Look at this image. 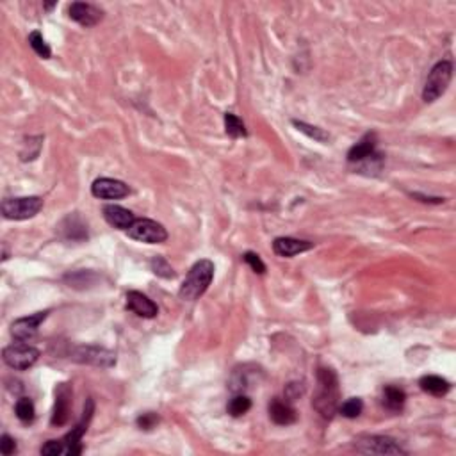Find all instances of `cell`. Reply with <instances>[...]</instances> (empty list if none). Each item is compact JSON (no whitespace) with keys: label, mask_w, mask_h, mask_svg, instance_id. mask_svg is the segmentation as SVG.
Listing matches in <instances>:
<instances>
[{"label":"cell","mask_w":456,"mask_h":456,"mask_svg":"<svg viewBox=\"0 0 456 456\" xmlns=\"http://www.w3.org/2000/svg\"><path fill=\"white\" fill-rule=\"evenodd\" d=\"M339 378L330 367L317 369V390L312 400V406L324 417L332 419L339 410Z\"/></svg>","instance_id":"6da1fadb"},{"label":"cell","mask_w":456,"mask_h":456,"mask_svg":"<svg viewBox=\"0 0 456 456\" xmlns=\"http://www.w3.org/2000/svg\"><path fill=\"white\" fill-rule=\"evenodd\" d=\"M214 278V264L211 260L204 259L198 260L197 264L189 269L188 276H185L184 284L181 285L178 296L184 301H195L200 296H204L208 285L213 284Z\"/></svg>","instance_id":"7a4b0ae2"},{"label":"cell","mask_w":456,"mask_h":456,"mask_svg":"<svg viewBox=\"0 0 456 456\" xmlns=\"http://www.w3.org/2000/svg\"><path fill=\"white\" fill-rule=\"evenodd\" d=\"M453 79V63L451 61H439L432 68V72L428 73L425 82V88H423V100L426 104H432V102L439 100L442 95L448 89L449 82Z\"/></svg>","instance_id":"3957f363"},{"label":"cell","mask_w":456,"mask_h":456,"mask_svg":"<svg viewBox=\"0 0 456 456\" xmlns=\"http://www.w3.org/2000/svg\"><path fill=\"white\" fill-rule=\"evenodd\" d=\"M41 208H43V198L40 197L8 198L2 202V216L6 220L24 221L38 216Z\"/></svg>","instance_id":"277c9868"},{"label":"cell","mask_w":456,"mask_h":456,"mask_svg":"<svg viewBox=\"0 0 456 456\" xmlns=\"http://www.w3.org/2000/svg\"><path fill=\"white\" fill-rule=\"evenodd\" d=\"M353 448L362 455H406L394 439L383 435H360L353 441Z\"/></svg>","instance_id":"5b68a950"},{"label":"cell","mask_w":456,"mask_h":456,"mask_svg":"<svg viewBox=\"0 0 456 456\" xmlns=\"http://www.w3.org/2000/svg\"><path fill=\"white\" fill-rule=\"evenodd\" d=\"M93 412H95V403H93V400L89 397V400L86 401L84 412H82V417H80V420L75 425V428H72V432L66 433V435L61 439L64 448V455L77 456L82 453V449H84L82 448V436L88 432V425L93 417Z\"/></svg>","instance_id":"8992f818"},{"label":"cell","mask_w":456,"mask_h":456,"mask_svg":"<svg viewBox=\"0 0 456 456\" xmlns=\"http://www.w3.org/2000/svg\"><path fill=\"white\" fill-rule=\"evenodd\" d=\"M2 358H4L6 365H9L15 371H27L32 365L36 364L40 358V351L34 346L25 344V342H16V344L8 346L2 351Z\"/></svg>","instance_id":"52a82bcc"},{"label":"cell","mask_w":456,"mask_h":456,"mask_svg":"<svg viewBox=\"0 0 456 456\" xmlns=\"http://www.w3.org/2000/svg\"><path fill=\"white\" fill-rule=\"evenodd\" d=\"M127 234L130 239L146 244H160L168 239L166 228L160 223H157V221L146 220V218H141V220L134 221L132 227L127 230Z\"/></svg>","instance_id":"ba28073f"},{"label":"cell","mask_w":456,"mask_h":456,"mask_svg":"<svg viewBox=\"0 0 456 456\" xmlns=\"http://www.w3.org/2000/svg\"><path fill=\"white\" fill-rule=\"evenodd\" d=\"M70 358L79 364L96 365V367H112L116 364V355L109 349L98 348V346H77Z\"/></svg>","instance_id":"9c48e42d"},{"label":"cell","mask_w":456,"mask_h":456,"mask_svg":"<svg viewBox=\"0 0 456 456\" xmlns=\"http://www.w3.org/2000/svg\"><path fill=\"white\" fill-rule=\"evenodd\" d=\"M91 192L95 198L100 200H120L130 192L125 182L116 178H96L91 185Z\"/></svg>","instance_id":"30bf717a"},{"label":"cell","mask_w":456,"mask_h":456,"mask_svg":"<svg viewBox=\"0 0 456 456\" xmlns=\"http://www.w3.org/2000/svg\"><path fill=\"white\" fill-rule=\"evenodd\" d=\"M47 316L48 310H45V312H36L32 314V316L16 319L15 323L11 324V335L15 337L16 340H20V342L32 339V337L38 333V330H40L41 323L47 319Z\"/></svg>","instance_id":"8fae6325"},{"label":"cell","mask_w":456,"mask_h":456,"mask_svg":"<svg viewBox=\"0 0 456 456\" xmlns=\"http://www.w3.org/2000/svg\"><path fill=\"white\" fill-rule=\"evenodd\" d=\"M70 404H72V388L68 383H61L56 388V404H54V412L50 417V425L64 426L68 423Z\"/></svg>","instance_id":"7c38bea8"},{"label":"cell","mask_w":456,"mask_h":456,"mask_svg":"<svg viewBox=\"0 0 456 456\" xmlns=\"http://www.w3.org/2000/svg\"><path fill=\"white\" fill-rule=\"evenodd\" d=\"M104 13L93 4H86V2H73L68 8V16L73 22H77L82 27H95L98 22L102 20Z\"/></svg>","instance_id":"4fadbf2b"},{"label":"cell","mask_w":456,"mask_h":456,"mask_svg":"<svg viewBox=\"0 0 456 456\" xmlns=\"http://www.w3.org/2000/svg\"><path fill=\"white\" fill-rule=\"evenodd\" d=\"M127 308L144 319H153L159 314V307L149 296H144L143 292L137 291H130L127 294Z\"/></svg>","instance_id":"5bb4252c"},{"label":"cell","mask_w":456,"mask_h":456,"mask_svg":"<svg viewBox=\"0 0 456 456\" xmlns=\"http://www.w3.org/2000/svg\"><path fill=\"white\" fill-rule=\"evenodd\" d=\"M104 218L111 227L118 228V230H125L127 232L128 228L132 227V223L136 221V216H134L132 211L121 207V205L109 204L104 207Z\"/></svg>","instance_id":"9a60e30c"},{"label":"cell","mask_w":456,"mask_h":456,"mask_svg":"<svg viewBox=\"0 0 456 456\" xmlns=\"http://www.w3.org/2000/svg\"><path fill=\"white\" fill-rule=\"evenodd\" d=\"M314 248V243L303 239H294V237H276L273 241V250H275L276 255L280 257H294L300 255V253L308 252V250Z\"/></svg>","instance_id":"2e32d148"},{"label":"cell","mask_w":456,"mask_h":456,"mask_svg":"<svg viewBox=\"0 0 456 456\" xmlns=\"http://www.w3.org/2000/svg\"><path fill=\"white\" fill-rule=\"evenodd\" d=\"M268 412H269V419H271L273 423L278 426L294 425L298 419L296 410L292 409L287 401H282L280 397H275V400H271V403H269V406H268Z\"/></svg>","instance_id":"e0dca14e"},{"label":"cell","mask_w":456,"mask_h":456,"mask_svg":"<svg viewBox=\"0 0 456 456\" xmlns=\"http://www.w3.org/2000/svg\"><path fill=\"white\" fill-rule=\"evenodd\" d=\"M377 153V136L374 134H365L358 143H355L348 152L349 162H365L372 159Z\"/></svg>","instance_id":"ac0fdd59"},{"label":"cell","mask_w":456,"mask_h":456,"mask_svg":"<svg viewBox=\"0 0 456 456\" xmlns=\"http://www.w3.org/2000/svg\"><path fill=\"white\" fill-rule=\"evenodd\" d=\"M59 230L66 241L79 243V241L88 239V227L82 223V220L77 214H70V216L64 218L63 223L59 225Z\"/></svg>","instance_id":"d6986e66"},{"label":"cell","mask_w":456,"mask_h":456,"mask_svg":"<svg viewBox=\"0 0 456 456\" xmlns=\"http://www.w3.org/2000/svg\"><path fill=\"white\" fill-rule=\"evenodd\" d=\"M420 388L432 396H446L451 390V383L446 378L435 377V374H426L419 380Z\"/></svg>","instance_id":"ffe728a7"},{"label":"cell","mask_w":456,"mask_h":456,"mask_svg":"<svg viewBox=\"0 0 456 456\" xmlns=\"http://www.w3.org/2000/svg\"><path fill=\"white\" fill-rule=\"evenodd\" d=\"M406 401V394L403 388L394 387V385H387L383 388V406L390 412H401Z\"/></svg>","instance_id":"44dd1931"},{"label":"cell","mask_w":456,"mask_h":456,"mask_svg":"<svg viewBox=\"0 0 456 456\" xmlns=\"http://www.w3.org/2000/svg\"><path fill=\"white\" fill-rule=\"evenodd\" d=\"M292 125H294V127H296L300 132H303L305 136H308L310 139L317 141V143H328L330 141V134L324 132L323 128L314 127V125H308V123H305V121H298V120L292 121Z\"/></svg>","instance_id":"7402d4cb"},{"label":"cell","mask_w":456,"mask_h":456,"mask_svg":"<svg viewBox=\"0 0 456 456\" xmlns=\"http://www.w3.org/2000/svg\"><path fill=\"white\" fill-rule=\"evenodd\" d=\"M15 413L22 423L29 425V423H32L34 417H36V409H34V403H32L29 397H20L15 404Z\"/></svg>","instance_id":"603a6c76"},{"label":"cell","mask_w":456,"mask_h":456,"mask_svg":"<svg viewBox=\"0 0 456 456\" xmlns=\"http://www.w3.org/2000/svg\"><path fill=\"white\" fill-rule=\"evenodd\" d=\"M225 130H227L228 136L234 137V139L248 136V130H246L243 121H241L236 114H232V112H227V114H225Z\"/></svg>","instance_id":"cb8c5ba5"},{"label":"cell","mask_w":456,"mask_h":456,"mask_svg":"<svg viewBox=\"0 0 456 456\" xmlns=\"http://www.w3.org/2000/svg\"><path fill=\"white\" fill-rule=\"evenodd\" d=\"M250 409H252V400H250L246 394H236L227 406L228 413H230L232 417L244 416Z\"/></svg>","instance_id":"d4e9b609"},{"label":"cell","mask_w":456,"mask_h":456,"mask_svg":"<svg viewBox=\"0 0 456 456\" xmlns=\"http://www.w3.org/2000/svg\"><path fill=\"white\" fill-rule=\"evenodd\" d=\"M29 45H31L32 50L40 57H43V59H50V56H52V50H50V47L47 45V41L43 40L41 32L32 31L31 34H29Z\"/></svg>","instance_id":"484cf974"},{"label":"cell","mask_w":456,"mask_h":456,"mask_svg":"<svg viewBox=\"0 0 456 456\" xmlns=\"http://www.w3.org/2000/svg\"><path fill=\"white\" fill-rule=\"evenodd\" d=\"M364 410V401L360 397H349L339 406V412L346 417V419H356Z\"/></svg>","instance_id":"4316f807"},{"label":"cell","mask_w":456,"mask_h":456,"mask_svg":"<svg viewBox=\"0 0 456 456\" xmlns=\"http://www.w3.org/2000/svg\"><path fill=\"white\" fill-rule=\"evenodd\" d=\"M150 268H152V271L155 273L157 276H160V278H175L176 275L165 257H153L152 262H150Z\"/></svg>","instance_id":"83f0119b"},{"label":"cell","mask_w":456,"mask_h":456,"mask_svg":"<svg viewBox=\"0 0 456 456\" xmlns=\"http://www.w3.org/2000/svg\"><path fill=\"white\" fill-rule=\"evenodd\" d=\"M243 260L250 266V268L253 269V273H257V275H264V273H266V264L262 262V259H260L257 253L246 252L243 255Z\"/></svg>","instance_id":"f1b7e54d"},{"label":"cell","mask_w":456,"mask_h":456,"mask_svg":"<svg viewBox=\"0 0 456 456\" xmlns=\"http://www.w3.org/2000/svg\"><path fill=\"white\" fill-rule=\"evenodd\" d=\"M41 455L45 456H57V455H64V448H63V442L59 441H48L47 444L41 448Z\"/></svg>","instance_id":"f546056e"},{"label":"cell","mask_w":456,"mask_h":456,"mask_svg":"<svg viewBox=\"0 0 456 456\" xmlns=\"http://www.w3.org/2000/svg\"><path fill=\"white\" fill-rule=\"evenodd\" d=\"M157 423H159V417H157V413H153V412H146V413H143V416L137 417V426H139L141 430L155 428Z\"/></svg>","instance_id":"4dcf8cb0"},{"label":"cell","mask_w":456,"mask_h":456,"mask_svg":"<svg viewBox=\"0 0 456 456\" xmlns=\"http://www.w3.org/2000/svg\"><path fill=\"white\" fill-rule=\"evenodd\" d=\"M15 451H16L15 439H11L8 433H4V435L0 436V453H2L4 456H11Z\"/></svg>","instance_id":"1f68e13d"},{"label":"cell","mask_w":456,"mask_h":456,"mask_svg":"<svg viewBox=\"0 0 456 456\" xmlns=\"http://www.w3.org/2000/svg\"><path fill=\"white\" fill-rule=\"evenodd\" d=\"M298 385L300 383H289L287 388H285V396H287L291 401H294L296 397H300L301 394L305 393L303 385H301V387H298Z\"/></svg>","instance_id":"d6a6232c"},{"label":"cell","mask_w":456,"mask_h":456,"mask_svg":"<svg viewBox=\"0 0 456 456\" xmlns=\"http://www.w3.org/2000/svg\"><path fill=\"white\" fill-rule=\"evenodd\" d=\"M54 6H56V2H52V4H45V6H43V8H45V9H47V11H50V9H52V8H54Z\"/></svg>","instance_id":"836d02e7"}]
</instances>
